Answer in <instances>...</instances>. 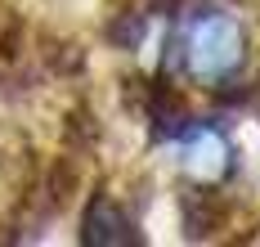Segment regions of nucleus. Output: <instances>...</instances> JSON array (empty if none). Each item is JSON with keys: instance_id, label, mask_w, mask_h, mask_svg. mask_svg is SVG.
<instances>
[{"instance_id": "obj_1", "label": "nucleus", "mask_w": 260, "mask_h": 247, "mask_svg": "<svg viewBox=\"0 0 260 247\" xmlns=\"http://www.w3.org/2000/svg\"><path fill=\"white\" fill-rule=\"evenodd\" d=\"M242 54H247V36H242V23L234 14H224V9H198L184 23L180 58H184V72L198 85L234 81L238 68H242Z\"/></svg>"}, {"instance_id": "obj_2", "label": "nucleus", "mask_w": 260, "mask_h": 247, "mask_svg": "<svg viewBox=\"0 0 260 247\" xmlns=\"http://www.w3.org/2000/svg\"><path fill=\"white\" fill-rule=\"evenodd\" d=\"M180 166L198 184H220L234 171V144L220 126H193L180 139Z\"/></svg>"}]
</instances>
